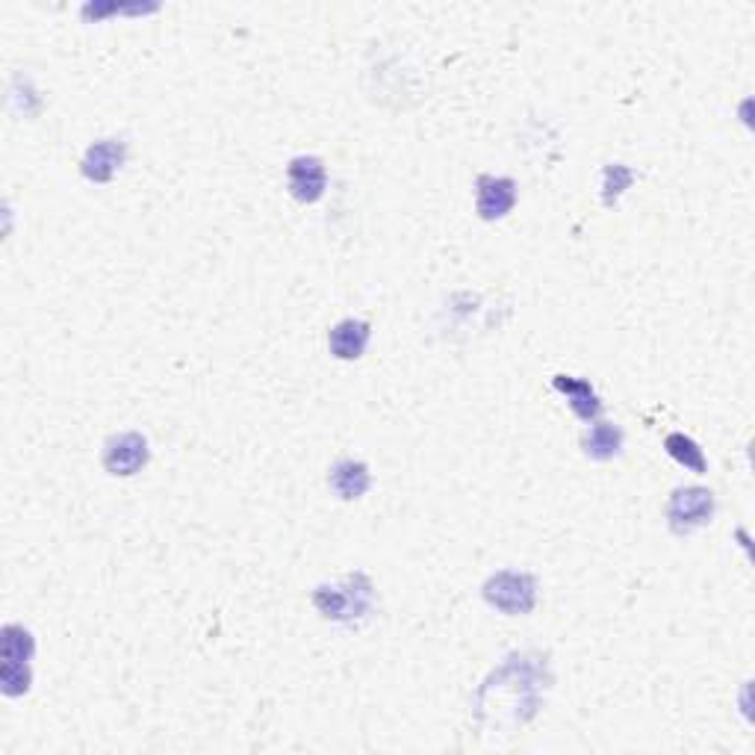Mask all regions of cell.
Masks as SVG:
<instances>
[{
	"label": "cell",
	"mask_w": 755,
	"mask_h": 755,
	"mask_svg": "<svg viewBox=\"0 0 755 755\" xmlns=\"http://www.w3.org/2000/svg\"><path fill=\"white\" fill-rule=\"evenodd\" d=\"M289 195L301 204H316L328 189V169L313 153H298L287 166Z\"/></svg>",
	"instance_id": "6"
},
{
	"label": "cell",
	"mask_w": 755,
	"mask_h": 755,
	"mask_svg": "<svg viewBox=\"0 0 755 755\" xmlns=\"http://www.w3.org/2000/svg\"><path fill=\"white\" fill-rule=\"evenodd\" d=\"M481 596L504 617H525L538 605V578L522 570H499L487 578Z\"/></svg>",
	"instance_id": "2"
},
{
	"label": "cell",
	"mask_w": 755,
	"mask_h": 755,
	"mask_svg": "<svg viewBox=\"0 0 755 755\" xmlns=\"http://www.w3.org/2000/svg\"><path fill=\"white\" fill-rule=\"evenodd\" d=\"M33 682V670L30 664H19V661H3L0 667V688L7 696H24Z\"/></svg>",
	"instance_id": "15"
},
{
	"label": "cell",
	"mask_w": 755,
	"mask_h": 755,
	"mask_svg": "<svg viewBox=\"0 0 755 755\" xmlns=\"http://www.w3.org/2000/svg\"><path fill=\"white\" fill-rule=\"evenodd\" d=\"M328 487L331 493L342 502H354V499H363L372 487V472L363 460L342 458L337 460L331 469H328Z\"/></svg>",
	"instance_id": "8"
},
{
	"label": "cell",
	"mask_w": 755,
	"mask_h": 755,
	"mask_svg": "<svg viewBox=\"0 0 755 755\" xmlns=\"http://www.w3.org/2000/svg\"><path fill=\"white\" fill-rule=\"evenodd\" d=\"M631 183H635V171H631L629 166H623V162H612V166H605V171H603V204L605 208H614V204L620 201V195L631 187Z\"/></svg>",
	"instance_id": "14"
},
{
	"label": "cell",
	"mask_w": 755,
	"mask_h": 755,
	"mask_svg": "<svg viewBox=\"0 0 755 755\" xmlns=\"http://www.w3.org/2000/svg\"><path fill=\"white\" fill-rule=\"evenodd\" d=\"M714 511H717V499L711 493L709 487H676L670 499H667V525L673 531L676 538H688L693 531L705 529L714 520Z\"/></svg>",
	"instance_id": "3"
},
{
	"label": "cell",
	"mask_w": 755,
	"mask_h": 755,
	"mask_svg": "<svg viewBox=\"0 0 755 755\" xmlns=\"http://www.w3.org/2000/svg\"><path fill=\"white\" fill-rule=\"evenodd\" d=\"M127 162V142L125 139H98L86 148L81 160V174L89 183H109L116 178L121 166Z\"/></svg>",
	"instance_id": "7"
},
{
	"label": "cell",
	"mask_w": 755,
	"mask_h": 755,
	"mask_svg": "<svg viewBox=\"0 0 755 755\" xmlns=\"http://www.w3.org/2000/svg\"><path fill=\"white\" fill-rule=\"evenodd\" d=\"M36 656V638L33 631L19 626V623H10L0 631V658L3 661H19V664H30Z\"/></svg>",
	"instance_id": "12"
},
{
	"label": "cell",
	"mask_w": 755,
	"mask_h": 755,
	"mask_svg": "<svg viewBox=\"0 0 755 755\" xmlns=\"http://www.w3.org/2000/svg\"><path fill=\"white\" fill-rule=\"evenodd\" d=\"M372 340V325L366 319H342L328 331V349L337 360H360Z\"/></svg>",
	"instance_id": "10"
},
{
	"label": "cell",
	"mask_w": 755,
	"mask_h": 755,
	"mask_svg": "<svg viewBox=\"0 0 755 755\" xmlns=\"http://www.w3.org/2000/svg\"><path fill=\"white\" fill-rule=\"evenodd\" d=\"M582 449L591 460L605 464V460L620 458L623 451V428L608 419H594L587 423V432L582 434Z\"/></svg>",
	"instance_id": "11"
},
{
	"label": "cell",
	"mask_w": 755,
	"mask_h": 755,
	"mask_svg": "<svg viewBox=\"0 0 755 755\" xmlns=\"http://www.w3.org/2000/svg\"><path fill=\"white\" fill-rule=\"evenodd\" d=\"M151 460V446L142 432H118L104 443V455L100 464L109 476L116 478H134L139 476Z\"/></svg>",
	"instance_id": "4"
},
{
	"label": "cell",
	"mask_w": 755,
	"mask_h": 755,
	"mask_svg": "<svg viewBox=\"0 0 755 755\" xmlns=\"http://www.w3.org/2000/svg\"><path fill=\"white\" fill-rule=\"evenodd\" d=\"M664 451L676 460V464H679V467L691 469V472H696V476L709 472V460H705V455H702L700 443L693 440V437H688L684 432L667 434Z\"/></svg>",
	"instance_id": "13"
},
{
	"label": "cell",
	"mask_w": 755,
	"mask_h": 755,
	"mask_svg": "<svg viewBox=\"0 0 755 755\" xmlns=\"http://www.w3.org/2000/svg\"><path fill=\"white\" fill-rule=\"evenodd\" d=\"M316 612L325 620L333 623H358L372 614L375 608V585L366 573H349L333 585H319L313 591Z\"/></svg>",
	"instance_id": "1"
},
{
	"label": "cell",
	"mask_w": 755,
	"mask_h": 755,
	"mask_svg": "<svg viewBox=\"0 0 755 755\" xmlns=\"http://www.w3.org/2000/svg\"><path fill=\"white\" fill-rule=\"evenodd\" d=\"M552 387L566 398L570 411L582 419V423H594L603 414V398L594 390L591 381L585 378H573V375H555L552 378Z\"/></svg>",
	"instance_id": "9"
},
{
	"label": "cell",
	"mask_w": 755,
	"mask_h": 755,
	"mask_svg": "<svg viewBox=\"0 0 755 755\" xmlns=\"http://www.w3.org/2000/svg\"><path fill=\"white\" fill-rule=\"evenodd\" d=\"M520 187L504 174H478L476 180V213L485 222H499L517 208Z\"/></svg>",
	"instance_id": "5"
}]
</instances>
